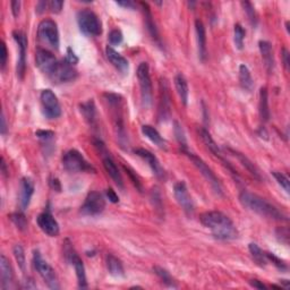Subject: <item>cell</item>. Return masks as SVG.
Here are the masks:
<instances>
[{
  "label": "cell",
  "instance_id": "cell-17",
  "mask_svg": "<svg viewBox=\"0 0 290 290\" xmlns=\"http://www.w3.org/2000/svg\"><path fill=\"white\" fill-rule=\"evenodd\" d=\"M37 222L38 226L40 227L41 230L45 232L46 235L50 237H57L59 235L60 232L59 223L50 212H43V213L39 214Z\"/></svg>",
  "mask_w": 290,
  "mask_h": 290
},
{
  "label": "cell",
  "instance_id": "cell-51",
  "mask_svg": "<svg viewBox=\"0 0 290 290\" xmlns=\"http://www.w3.org/2000/svg\"><path fill=\"white\" fill-rule=\"evenodd\" d=\"M12 12H13V15L14 17H17L20 15V11H21V2L19 0H14V2H12Z\"/></svg>",
  "mask_w": 290,
  "mask_h": 290
},
{
  "label": "cell",
  "instance_id": "cell-12",
  "mask_svg": "<svg viewBox=\"0 0 290 290\" xmlns=\"http://www.w3.org/2000/svg\"><path fill=\"white\" fill-rule=\"evenodd\" d=\"M65 255H66L68 261L73 264V266H74L77 281H79V287L82 289L88 288V281H86L85 266L83 264V261L80 258V256L76 254L74 248H73L71 245L65 246Z\"/></svg>",
  "mask_w": 290,
  "mask_h": 290
},
{
  "label": "cell",
  "instance_id": "cell-8",
  "mask_svg": "<svg viewBox=\"0 0 290 290\" xmlns=\"http://www.w3.org/2000/svg\"><path fill=\"white\" fill-rule=\"evenodd\" d=\"M63 166L69 172L95 171L94 168L77 150H69L63 155Z\"/></svg>",
  "mask_w": 290,
  "mask_h": 290
},
{
  "label": "cell",
  "instance_id": "cell-40",
  "mask_svg": "<svg viewBox=\"0 0 290 290\" xmlns=\"http://www.w3.org/2000/svg\"><path fill=\"white\" fill-rule=\"evenodd\" d=\"M272 176L274 177L275 180L278 181V184L284 189V192L289 194L290 192V187H289V178L282 172L279 171H272Z\"/></svg>",
  "mask_w": 290,
  "mask_h": 290
},
{
  "label": "cell",
  "instance_id": "cell-5",
  "mask_svg": "<svg viewBox=\"0 0 290 290\" xmlns=\"http://www.w3.org/2000/svg\"><path fill=\"white\" fill-rule=\"evenodd\" d=\"M33 265L48 287L54 290L59 289V281L56 271L46 259H43L39 250H34L33 253Z\"/></svg>",
  "mask_w": 290,
  "mask_h": 290
},
{
  "label": "cell",
  "instance_id": "cell-7",
  "mask_svg": "<svg viewBox=\"0 0 290 290\" xmlns=\"http://www.w3.org/2000/svg\"><path fill=\"white\" fill-rule=\"evenodd\" d=\"M184 153L187 155L190 161L193 162L194 166H195L198 169V170H200L202 176L204 177V178L207 181H209L212 189L214 190V193L216 194V195L223 196V190H222L221 183L219 181L218 177L214 175V172L212 171V169L209 166H207V164L204 161H203V160L200 157H197L196 154L190 153V152H188L187 150L184 151Z\"/></svg>",
  "mask_w": 290,
  "mask_h": 290
},
{
  "label": "cell",
  "instance_id": "cell-48",
  "mask_svg": "<svg viewBox=\"0 0 290 290\" xmlns=\"http://www.w3.org/2000/svg\"><path fill=\"white\" fill-rule=\"evenodd\" d=\"M124 168H125V170L127 171V174L131 176V178H132V180H133V183H134V185L136 186V187L140 189V192H142V185H141V181H140V179L137 178V176L135 175V174H133L134 171H132L131 169H129L128 167H126V166H124Z\"/></svg>",
  "mask_w": 290,
  "mask_h": 290
},
{
  "label": "cell",
  "instance_id": "cell-33",
  "mask_svg": "<svg viewBox=\"0 0 290 290\" xmlns=\"http://www.w3.org/2000/svg\"><path fill=\"white\" fill-rule=\"evenodd\" d=\"M229 151H230L231 153H233V155H235V157H237V159L239 160L240 163L243 164V166L246 169H247V171L249 172V174L252 175V176H254V178L261 180V176H259V172L257 170V168L255 167V164L252 161H250V160L247 157H245L243 153L237 152V151H233V150H230V149H229Z\"/></svg>",
  "mask_w": 290,
  "mask_h": 290
},
{
  "label": "cell",
  "instance_id": "cell-35",
  "mask_svg": "<svg viewBox=\"0 0 290 290\" xmlns=\"http://www.w3.org/2000/svg\"><path fill=\"white\" fill-rule=\"evenodd\" d=\"M153 271H154V273L157 274L160 279H161L162 282L167 285V287L177 288V284L175 283V280L172 279V276L170 275V273H169L167 270H164L160 266H154Z\"/></svg>",
  "mask_w": 290,
  "mask_h": 290
},
{
  "label": "cell",
  "instance_id": "cell-34",
  "mask_svg": "<svg viewBox=\"0 0 290 290\" xmlns=\"http://www.w3.org/2000/svg\"><path fill=\"white\" fill-rule=\"evenodd\" d=\"M248 249H249L250 255H252L253 259L255 262H256L257 265H259V266H265L266 265V263H267L266 255L261 248L258 247L256 244L250 243L248 246Z\"/></svg>",
  "mask_w": 290,
  "mask_h": 290
},
{
  "label": "cell",
  "instance_id": "cell-9",
  "mask_svg": "<svg viewBox=\"0 0 290 290\" xmlns=\"http://www.w3.org/2000/svg\"><path fill=\"white\" fill-rule=\"evenodd\" d=\"M42 114L48 119H56L62 115V107L57 95L50 89L43 90L40 94Z\"/></svg>",
  "mask_w": 290,
  "mask_h": 290
},
{
  "label": "cell",
  "instance_id": "cell-54",
  "mask_svg": "<svg viewBox=\"0 0 290 290\" xmlns=\"http://www.w3.org/2000/svg\"><path fill=\"white\" fill-rule=\"evenodd\" d=\"M250 284H252L254 288H257V289H266L267 288L265 284L262 283L261 281H258V280H252L250 281Z\"/></svg>",
  "mask_w": 290,
  "mask_h": 290
},
{
  "label": "cell",
  "instance_id": "cell-56",
  "mask_svg": "<svg viewBox=\"0 0 290 290\" xmlns=\"http://www.w3.org/2000/svg\"><path fill=\"white\" fill-rule=\"evenodd\" d=\"M7 132V125H6V118H5V114L3 112L2 115V134L5 135Z\"/></svg>",
  "mask_w": 290,
  "mask_h": 290
},
{
  "label": "cell",
  "instance_id": "cell-13",
  "mask_svg": "<svg viewBox=\"0 0 290 290\" xmlns=\"http://www.w3.org/2000/svg\"><path fill=\"white\" fill-rule=\"evenodd\" d=\"M174 195L181 209L185 211L186 214L192 215L194 213V203L193 198L187 189V186L184 181H178L174 186Z\"/></svg>",
  "mask_w": 290,
  "mask_h": 290
},
{
  "label": "cell",
  "instance_id": "cell-46",
  "mask_svg": "<svg viewBox=\"0 0 290 290\" xmlns=\"http://www.w3.org/2000/svg\"><path fill=\"white\" fill-rule=\"evenodd\" d=\"M64 6V2H60V0H53V2L48 3V7L49 10L55 13V14H58V13L62 12Z\"/></svg>",
  "mask_w": 290,
  "mask_h": 290
},
{
  "label": "cell",
  "instance_id": "cell-2",
  "mask_svg": "<svg viewBox=\"0 0 290 290\" xmlns=\"http://www.w3.org/2000/svg\"><path fill=\"white\" fill-rule=\"evenodd\" d=\"M239 202L246 209L254 212L264 218L275 220V221H288V216L281 212L278 207L264 200L263 197L250 193L248 190H243L239 194Z\"/></svg>",
  "mask_w": 290,
  "mask_h": 290
},
{
  "label": "cell",
  "instance_id": "cell-42",
  "mask_svg": "<svg viewBox=\"0 0 290 290\" xmlns=\"http://www.w3.org/2000/svg\"><path fill=\"white\" fill-rule=\"evenodd\" d=\"M123 33L122 31H119V30H112V31L109 33V42L111 43L112 46H118L120 43L123 42Z\"/></svg>",
  "mask_w": 290,
  "mask_h": 290
},
{
  "label": "cell",
  "instance_id": "cell-22",
  "mask_svg": "<svg viewBox=\"0 0 290 290\" xmlns=\"http://www.w3.org/2000/svg\"><path fill=\"white\" fill-rule=\"evenodd\" d=\"M106 55L109 62L112 64V66H115L119 72L126 74L129 69V64L128 60L123 55H120L118 51H116L114 48L109 46L106 48Z\"/></svg>",
  "mask_w": 290,
  "mask_h": 290
},
{
  "label": "cell",
  "instance_id": "cell-29",
  "mask_svg": "<svg viewBox=\"0 0 290 290\" xmlns=\"http://www.w3.org/2000/svg\"><path fill=\"white\" fill-rule=\"evenodd\" d=\"M107 267L109 273L112 276H116V278H123L125 275L123 263L118 257H116L115 255L109 254L107 256Z\"/></svg>",
  "mask_w": 290,
  "mask_h": 290
},
{
  "label": "cell",
  "instance_id": "cell-26",
  "mask_svg": "<svg viewBox=\"0 0 290 290\" xmlns=\"http://www.w3.org/2000/svg\"><path fill=\"white\" fill-rule=\"evenodd\" d=\"M142 133H143V135H144L145 137H148L149 140L153 143V144L158 146V148L163 149V150L167 149L166 140H164V138L161 136V134H160L153 126H151V125H143Z\"/></svg>",
  "mask_w": 290,
  "mask_h": 290
},
{
  "label": "cell",
  "instance_id": "cell-52",
  "mask_svg": "<svg viewBox=\"0 0 290 290\" xmlns=\"http://www.w3.org/2000/svg\"><path fill=\"white\" fill-rule=\"evenodd\" d=\"M290 55H289V51L285 49H282V59H283V65L287 71H289V66H290Z\"/></svg>",
  "mask_w": 290,
  "mask_h": 290
},
{
  "label": "cell",
  "instance_id": "cell-28",
  "mask_svg": "<svg viewBox=\"0 0 290 290\" xmlns=\"http://www.w3.org/2000/svg\"><path fill=\"white\" fill-rule=\"evenodd\" d=\"M143 10H144V15H145V27L148 29V31L150 33V36L152 37L153 40L155 42H158V45L161 46V41H160V37H159V33H158V29L155 27L153 19H152V14H151L150 12V7L148 4L145 3H142L141 4Z\"/></svg>",
  "mask_w": 290,
  "mask_h": 290
},
{
  "label": "cell",
  "instance_id": "cell-1",
  "mask_svg": "<svg viewBox=\"0 0 290 290\" xmlns=\"http://www.w3.org/2000/svg\"><path fill=\"white\" fill-rule=\"evenodd\" d=\"M201 222L210 229L212 235L220 240H233L238 238V230L229 216L220 211H209L201 215Z\"/></svg>",
  "mask_w": 290,
  "mask_h": 290
},
{
  "label": "cell",
  "instance_id": "cell-18",
  "mask_svg": "<svg viewBox=\"0 0 290 290\" xmlns=\"http://www.w3.org/2000/svg\"><path fill=\"white\" fill-rule=\"evenodd\" d=\"M134 152H135L136 155L142 158L144 161L149 164V167L151 168V170L153 171V174L158 177V178H163L164 177V170L163 168L161 167V164H160V161L158 160V158L155 157V155L150 152L149 150H145V149H135L134 150Z\"/></svg>",
  "mask_w": 290,
  "mask_h": 290
},
{
  "label": "cell",
  "instance_id": "cell-24",
  "mask_svg": "<svg viewBox=\"0 0 290 290\" xmlns=\"http://www.w3.org/2000/svg\"><path fill=\"white\" fill-rule=\"evenodd\" d=\"M195 31L198 47V56H200V59L202 62H204L206 58V34L204 24L202 23V21H195Z\"/></svg>",
  "mask_w": 290,
  "mask_h": 290
},
{
  "label": "cell",
  "instance_id": "cell-23",
  "mask_svg": "<svg viewBox=\"0 0 290 290\" xmlns=\"http://www.w3.org/2000/svg\"><path fill=\"white\" fill-rule=\"evenodd\" d=\"M103 167H105L106 171L108 172V175L111 177V179L115 181V184L118 186V187L123 188L124 187V181L122 174L119 172V169L117 167L116 162L112 160L109 154L103 155Z\"/></svg>",
  "mask_w": 290,
  "mask_h": 290
},
{
  "label": "cell",
  "instance_id": "cell-43",
  "mask_svg": "<svg viewBox=\"0 0 290 290\" xmlns=\"http://www.w3.org/2000/svg\"><path fill=\"white\" fill-rule=\"evenodd\" d=\"M36 135L40 138L45 144H49V143L53 142L55 138V133L50 131H38L36 133Z\"/></svg>",
  "mask_w": 290,
  "mask_h": 290
},
{
  "label": "cell",
  "instance_id": "cell-37",
  "mask_svg": "<svg viewBox=\"0 0 290 290\" xmlns=\"http://www.w3.org/2000/svg\"><path fill=\"white\" fill-rule=\"evenodd\" d=\"M10 219L20 230L23 231L28 228V220L25 218L23 212H15V213H12L10 215Z\"/></svg>",
  "mask_w": 290,
  "mask_h": 290
},
{
  "label": "cell",
  "instance_id": "cell-41",
  "mask_svg": "<svg viewBox=\"0 0 290 290\" xmlns=\"http://www.w3.org/2000/svg\"><path fill=\"white\" fill-rule=\"evenodd\" d=\"M175 135L177 137V140H178L180 146H183V150L184 151L187 150V142H186L184 131H183V128H181L180 125L177 122L175 123Z\"/></svg>",
  "mask_w": 290,
  "mask_h": 290
},
{
  "label": "cell",
  "instance_id": "cell-30",
  "mask_svg": "<svg viewBox=\"0 0 290 290\" xmlns=\"http://www.w3.org/2000/svg\"><path fill=\"white\" fill-rule=\"evenodd\" d=\"M259 117L263 122H267L270 118V109H269V97H267L266 88H262L259 90V102H258Z\"/></svg>",
  "mask_w": 290,
  "mask_h": 290
},
{
  "label": "cell",
  "instance_id": "cell-36",
  "mask_svg": "<svg viewBox=\"0 0 290 290\" xmlns=\"http://www.w3.org/2000/svg\"><path fill=\"white\" fill-rule=\"evenodd\" d=\"M244 40H245V30L240 24H236L233 29V41L237 49L241 50L244 48Z\"/></svg>",
  "mask_w": 290,
  "mask_h": 290
},
{
  "label": "cell",
  "instance_id": "cell-6",
  "mask_svg": "<svg viewBox=\"0 0 290 290\" xmlns=\"http://www.w3.org/2000/svg\"><path fill=\"white\" fill-rule=\"evenodd\" d=\"M38 38L42 43L55 50L59 48V31L57 23L53 20H43L38 27Z\"/></svg>",
  "mask_w": 290,
  "mask_h": 290
},
{
  "label": "cell",
  "instance_id": "cell-11",
  "mask_svg": "<svg viewBox=\"0 0 290 290\" xmlns=\"http://www.w3.org/2000/svg\"><path fill=\"white\" fill-rule=\"evenodd\" d=\"M106 207L105 197L99 192H90L86 196L81 212L84 215H98L103 212Z\"/></svg>",
  "mask_w": 290,
  "mask_h": 290
},
{
  "label": "cell",
  "instance_id": "cell-27",
  "mask_svg": "<svg viewBox=\"0 0 290 290\" xmlns=\"http://www.w3.org/2000/svg\"><path fill=\"white\" fill-rule=\"evenodd\" d=\"M175 88L177 93H178L180 101L184 106H187L188 102V95H189V89L188 83L186 81L185 76L183 74H177L175 76Z\"/></svg>",
  "mask_w": 290,
  "mask_h": 290
},
{
  "label": "cell",
  "instance_id": "cell-16",
  "mask_svg": "<svg viewBox=\"0 0 290 290\" xmlns=\"http://www.w3.org/2000/svg\"><path fill=\"white\" fill-rule=\"evenodd\" d=\"M198 133H200V136L202 138L203 143H204V144L206 145V148L211 151V153L213 154L215 158H218L220 161H221L224 164V166H226L229 169V170L231 171L232 175L237 176V172L235 171V169H233L231 164L229 163L226 159H224L223 153L221 152V150H220V148L218 146V144L215 143V141L213 140V138H212L211 134L207 132L205 128H200V129H198Z\"/></svg>",
  "mask_w": 290,
  "mask_h": 290
},
{
  "label": "cell",
  "instance_id": "cell-47",
  "mask_svg": "<svg viewBox=\"0 0 290 290\" xmlns=\"http://www.w3.org/2000/svg\"><path fill=\"white\" fill-rule=\"evenodd\" d=\"M276 236H278L279 239L281 240V243H284L285 245H288L289 243V231L287 228H281L276 231Z\"/></svg>",
  "mask_w": 290,
  "mask_h": 290
},
{
  "label": "cell",
  "instance_id": "cell-10",
  "mask_svg": "<svg viewBox=\"0 0 290 290\" xmlns=\"http://www.w3.org/2000/svg\"><path fill=\"white\" fill-rule=\"evenodd\" d=\"M59 60L56 59L53 53H50L49 50L42 49L39 48L36 53V65L37 67L40 69L43 74L47 75L49 79L54 75L56 68L58 66Z\"/></svg>",
  "mask_w": 290,
  "mask_h": 290
},
{
  "label": "cell",
  "instance_id": "cell-50",
  "mask_svg": "<svg viewBox=\"0 0 290 290\" xmlns=\"http://www.w3.org/2000/svg\"><path fill=\"white\" fill-rule=\"evenodd\" d=\"M106 194H107V196H108V198H109L110 202H112V203H118V202H119V197H118V195H117V194L115 193L114 189L108 188Z\"/></svg>",
  "mask_w": 290,
  "mask_h": 290
},
{
  "label": "cell",
  "instance_id": "cell-19",
  "mask_svg": "<svg viewBox=\"0 0 290 290\" xmlns=\"http://www.w3.org/2000/svg\"><path fill=\"white\" fill-rule=\"evenodd\" d=\"M160 106L159 118L166 119L170 115V95H169V86L166 79L160 81Z\"/></svg>",
  "mask_w": 290,
  "mask_h": 290
},
{
  "label": "cell",
  "instance_id": "cell-45",
  "mask_svg": "<svg viewBox=\"0 0 290 290\" xmlns=\"http://www.w3.org/2000/svg\"><path fill=\"white\" fill-rule=\"evenodd\" d=\"M0 46H2V51H0V67H2V69H5L8 58V51L5 42L2 41Z\"/></svg>",
  "mask_w": 290,
  "mask_h": 290
},
{
  "label": "cell",
  "instance_id": "cell-31",
  "mask_svg": "<svg viewBox=\"0 0 290 290\" xmlns=\"http://www.w3.org/2000/svg\"><path fill=\"white\" fill-rule=\"evenodd\" d=\"M239 83L245 91H250L254 88V81L248 67L246 65H240L239 67Z\"/></svg>",
  "mask_w": 290,
  "mask_h": 290
},
{
  "label": "cell",
  "instance_id": "cell-38",
  "mask_svg": "<svg viewBox=\"0 0 290 290\" xmlns=\"http://www.w3.org/2000/svg\"><path fill=\"white\" fill-rule=\"evenodd\" d=\"M13 253H14L16 262L19 263V266L24 271L25 270V264H27V258H25L24 248L22 247L21 245H16L14 249H13Z\"/></svg>",
  "mask_w": 290,
  "mask_h": 290
},
{
  "label": "cell",
  "instance_id": "cell-15",
  "mask_svg": "<svg viewBox=\"0 0 290 290\" xmlns=\"http://www.w3.org/2000/svg\"><path fill=\"white\" fill-rule=\"evenodd\" d=\"M13 38L16 41L17 46L20 48V57L17 62V76L20 79H23L25 74V68H27V48H28V39L27 36L22 31L13 32Z\"/></svg>",
  "mask_w": 290,
  "mask_h": 290
},
{
  "label": "cell",
  "instance_id": "cell-21",
  "mask_svg": "<svg viewBox=\"0 0 290 290\" xmlns=\"http://www.w3.org/2000/svg\"><path fill=\"white\" fill-rule=\"evenodd\" d=\"M0 271H2V289H12L14 284V270L10 259L4 254L0 256Z\"/></svg>",
  "mask_w": 290,
  "mask_h": 290
},
{
  "label": "cell",
  "instance_id": "cell-44",
  "mask_svg": "<svg viewBox=\"0 0 290 290\" xmlns=\"http://www.w3.org/2000/svg\"><path fill=\"white\" fill-rule=\"evenodd\" d=\"M266 255V258L267 261H272V263L274 264V265L278 267L280 270H287V264H285L283 261H281L280 258H278L275 256L274 254H271V253H265Z\"/></svg>",
  "mask_w": 290,
  "mask_h": 290
},
{
  "label": "cell",
  "instance_id": "cell-25",
  "mask_svg": "<svg viewBox=\"0 0 290 290\" xmlns=\"http://www.w3.org/2000/svg\"><path fill=\"white\" fill-rule=\"evenodd\" d=\"M258 47L259 53L262 55L264 65H265L267 72L271 73L274 68V56L273 49H272V45L269 41H259Z\"/></svg>",
  "mask_w": 290,
  "mask_h": 290
},
{
  "label": "cell",
  "instance_id": "cell-49",
  "mask_svg": "<svg viewBox=\"0 0 290 290\" xmlns=\"http://www.w3.org/2000/svg\"><path fill=\"white\" fill-rule=\"evenodd\" d=\"M66 60H67L68 63H71L72 65H75L77 62H79V58L76 57V55L74 54V51H73L71 48H68V49H67Z\"/></svg>",
  "mask_w": 290,
  "mask_h": 290
},
{
  "label": "cell",
  "instance_id": "cell-3",
  "mask_svg": "<svg viewBox=\"0 0 290 290\" xmlns=\"http://www.w3.org/2000/svg\"><path fill=\"white\" fill-rule=\"evenodd\" d=\"M77 23L81 31L86 36L98 37L102 33L101 21L91 10H82L77 13Z\"/></svg>",
  "mask_w": 290,
  "mask_h": 290
},
{
  "label": "cell",
  "instance_id": "cell-32",
  "mask_svg": "<svg viewBox=\"0 0 290 290\" xmlns=\"http://www.w3.org/2000/svg\"><path fill=\"white\" fill-rule=\"evenodd\" d=\"M81 112L90 125H94L95 122H97V109H95L93 100H89L88 102L82 103Z\"/></svg>",
  "mask_w": 290,
  "mask_h": 290
},
{
  "label": "cell",
  "instance_id": "cell-57",
  "mask_svg": "<svg viewBox=\"0 0 290 290\" xmlns=\"http://www.w3.org/2000/svg\"><path fill=\"white\" fill-rule=\"evenodd\" d=\"M2 170H3V174H4V175H6V174H7L6 163H5V160H4V158L2 159Z\"/></svg>",
  "mask_w": 290,
  "mask_h": 290
},
{
  "label": "cell",
  "instance_id": "cell-20",
  "mask_svg": "<svg viewBox=\"0 0 290 290\" xmlns=\"http://www.w3.org/2000/svg\"><path fill=\"white\" fill-rule=\"evenodd\" d=\"M34 194V183L31 178L24 177L21 180L20 186V205L22 211H25L31 203V198Z\"/></svg>",
  "mask_w": 290,
  "mask_h": 290
},
{
  "label": "cell",
  "instance_id": "cell-55",
  "mask_svg": "<svg viewBox=\"0 0 290 290\" xmlns=\"http://www.w3.org/2000/svg\"><path fill=\"white\" fill-rule=\"evenodd\" d=\"M116 4H117V5L123 6L125 8H131V10H133V8L135 7V4L132 3V2H117Z\"/></svg>",
  "mask_w": 290,
  "mask_h": 290
},
{
  "label": "cell",
  "instance_id": "cell-4",
  "mask_svg": "<svg viewBox=\"0 0 290 290\" xmlns=\"http://www.w3.org/2000/svg\"><path fill=\"white\" fill-rule=\"evenodd\" d=\"M137 80L141 89V99L142 105L144 108H149L152 105L153 92H152V82L150 76V67L148 63H141L137 67Z\"/></svg>",
  "mask_w": 290,
  "mask_h": 290
},
{
  "label": "cell",
  "instance_id": "cell-53",
  "mask_svg": "<svg viewBox=\"0 0 290 290\" xmlns=\"http://www.w3.org/2000/svg\"><path fill=\"white\" fill-rule=\"evenodd\" d=\"M47 6H48L47 2H39L37 4V12L39 13V14H41V13H43V12L46 11Z\"/></svg>",
  "mask_w": 290,
  "mask_h": 290
},
{
  "label": "cell",
  "instance_id": "cell-39",
  "mask_svg": "<svg viewBox=\"0 0 290 290\" xmlns=\"http://www.w3.org/2000/svg\"><path fill=\"white\" fill-rule=\"evenodd\" d=\"M241 5H243L244 10L246 12V14H247V16H248L250 24H252L253 27H256V25H257V14H256V12H255L254 6L248 2L241 3Z\"/></svg>",
  "mask_w": 290,
  "mask_h": 290
},
{
  "label": "cell",
  "instance_id": "cell-14",
  "mask_svg": "<svg viewBox=\"0 0 290 290\" xmlns=\"http://www.w3.org/2000/svg\"><path fill=\"white\" fill-rule=\"evenodd\" d=\"M77 77V72L74 68V65L68 63L66 59L58 63L54 75L51 76V81L55 83H67V82L74 81Z\"/></svg>",
  "mask_w": 290,
  "mask_h": 290
}]
</instances>
